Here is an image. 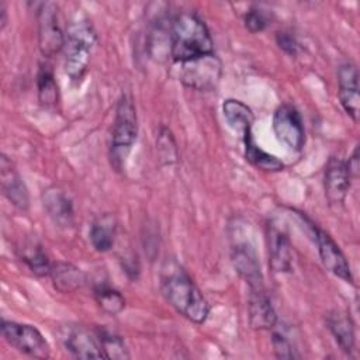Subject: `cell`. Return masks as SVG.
<instances>
[{"mask_svg":"<svg viewBox=\"0 0 360 360\" xmlns=\"http://www.w3.org/2000/svg\"><path fill=\"white\" fill-rule=\"evenodd\" d=\"M160 290L180 315L198 325L205 322L210 305L193 278L176 262H166L162 267Z\"/></svg>","mask_w":360,"mask_h":360,"instance_id":"1","label":"cell"},{"mask_svg":"<svg viewBox=\"0 0 360 360\" xmlns=\"http://www.w3.org/2000/svg\"><path fill=\"white\" fill-rule=\"evenodd\" d=\"M214 53V42L205 22L194 13L183 11L170 24V56L174 63Z\"/></svg>","mask_w":360,"mask_h":360,"instance_id":"2","label":"cell"},{"mask_svg":"<svg viewBox=\"0 0 360 360\" xmlns=\"http://www.w3.org/2000/svg\"><path fill=\"white\" fill-rule=\"evenodd\" d=\"M97 44V34L91 21L76 14L66 27L65 34V73L72 83H80L84 77L91 52Z\"/></svg>","mask_w":360,"mask_h":360,"instance_id":"3","label":"cell"},{"mask_svg":"<svg viewBox=\"0 0 360 360\" xmlns=\"http://www.w3.org/2000/svg\"><path fill=\"white\" fill-rule=\"evenodd\" d=\"M138 136V117L136 110L129 94H122L117 103L115 118L111 131L110 142V162L111 166L120 172L132 150Z\"/></svg>","mask_w":360,"mask_h":360,"instance_id":"4","label":"cell"},{"mask_svg":"<svg viewBox=\"0 0 360 360\" xmlns=\"http://www.w3.org/2000/svg\"><path fill=\"white\" fill-rule=\"evenodd\" d=\"M177 65V79L186 87L208 91L217 87L222 75V63L215 53H210Z\"/></svg>","mask_w":360,"mask_h":360,"instance_id":"5","label":"cell"},{"mask_svg":"<svg viewBox=\"0 0 360 360\" xmlns=\"http://www.w3.org/2000/svg\"><path fill=\"white\" fill-rule=\"evenodd\" d=\"M0 329L4 340L18 352L35 359L51 357L48 340L34 325L1 319Z\"/></svg>","mask_w":360,"mask_h":360,"instance_id":"6","label":"cell"},{"mask_svg":"<svg viewBox=\"0 0 360 360\" xmlns=\"http://www.w3.org/2000/svg\"><path fill=\"white\" fill-rule=\"evenodd\" d=\"M37 20L39 51L44 56L52 58L65 46V34L59 25L58 6L52 1L41 3Z\"/></svg>","mask_w":360,"mask_h":360,"instance_id":"7","label":"cell"},{"mask_svg":"<svg viewBox=\"0 0 360 360\" xmlns=\"http://www.w3.org/2000/svg\"><path fill=\"white\" fill-rule=\"evenodd\" d=\"M276 138L291 150H301L305 142L304 122L300 111L291 104H281L273 114Z\"/></svg>","mask_w":360,"mask_h":360,"instance_id":"8","label":"cell"},{"mask_svg":"<svg viewBox=\"0 0 360 360\" xmlns=\"http://www.w3.org/2000/svg\"><path fill=\"white\" fill-rule=\"evenodd\" d=\"M352 173L347 166V160L340 158H330L325 167L323 187L325 195L330 205L342 207L352 183Z\"/></svg>","mask_w":360,"mask_h":360,"instance_id":"9","label":"cell"},{"mask_svg":"<svg viewBox=\"0 0 360 360\" xmlns=\"http://www.w3.org/2000/svg\"><path fill=\"white\" fill-rule=\"evenodd\" d=\"M312 228H314L315 242L318 246V253L322 260V264L326 267V270H329L332 274L342 278L343 281L353 283V274H352L350 266L346 260V256L338 246V243L325 231L316 228L315 225H312Z\"/></svg>","mask_w":360,"mask_h":360,"instance_id":"10","label":"cell"},{"mask_svg":"<svg viewBox=\"0 0 360 360\" xmlns=\"http://www.w3.org/2000/svg\"><path fill=\"white\" fill-rule=\"evenodd\" d=\"M65 349L77 359H104V353L97 333L90 332L86 326H68L62 333Z\"/></svg>","mask_w":360,"mask_h":360,"instance_id":"11","label":"cell"},{"mask_svg":"<svg viewBox=\"0 0 360 360\" xmlns=\"http://www.w3.org/2000/svg\"><path fill=\"white\" fill-rule=\"evenodd\" d=\"M231 257L236 273L245 280L249 288L264 287L257 253L249 240L233 243L231 249Z\"/></svg>","mask_w":360,"mask_h":360,"instance_id":"12","label":"cell"},{"mask_svg":"<svg viewBox=\"0 0 360 360\" xmlns=\"http://www.w3.org/2000/svg\"><path fill=\"white\" fill-rule=\"evenodd\" d=\"M0 186L3 195L18 210L27 211L30 207L28 188L15 169L11 159L6 155L0 158Z\"/></svg>","mask_w":360,"mask_h":360,"instance_id":"13","label":"cell"},{"mask_svg":"<svg viewBox=\"0 0 360 360\" xmlns=\"http://www.w3.org/2000/svg\"><path fill=\"white\" fill-rule=\"evenodd\" d=\"M269 264L276 273L292 270V246L288 235L274 224L267 225L266 232Z\"/></svg>","mask_w":360,"mask_h":360,"instance_id":"14","label":"cell"},{"mask_svg":"<svg viewBox=\"0 0 360 360\" xmlns=\"http://www.w3.org/2000/svg\"><path fill=\"white\" fill-rule=\"evenodd\" d=\"M338 96L346 114L359 120V72L354 63L345 62L338 69Z\"/></svg>","mask_w":360,"mask_h":360,"instance_id":"15","label":"cell"},{"mask_svg":"<svg viewBox=\"0 0 360 360\" xmlns=\"http://www.w3.org/2000/svg\"><path fill=\"white\" fill-rule=\"evenodd\" d=\"M249 323L255 329H273L277 323V315L264 287L249 288L248 295Z\"/></svg>","mask_w":360,"mask_h":360,"instance_id":"16","label":"cell"},{"mask_svg":"<svg viewBox=\"0 0 360 360\" xmlns=\"http://www.w3.org/2000/svg\"><path fill=\"white\" fill-rule=\"evenodd\" d=\"M44 208L51 219L62 228L73 225L75 211L70 198L58 187H48L42 193Z\"/></svg>","mask_w":360,"mask_h":360,"instance_id":"17","label":"cell"},{"mask_svg":"<svg viewBox=\"0 0 360 360\" xmlns=\"http://www.w3.org/2000/svg\"><path fill=\"white\" fill-rule=\"evenodd\" d=\"M49 277L52 280L53 287L63 294L75 292L76 290L82 288L86 281L84 273L79 267L68 262L52 263Z\"/></svg>","mask_w":360,"mask_h":360,"instance_id":"18","label":"cell"},{"mask_svg":"<svg viewBox=\"0 0 360 360\" xmlns=\"http://www.w3.org/2000/svg\"><path fill=\"white\" fill-rule=\"evenodd\" d=\"M326 323L339 347L345 353L350 354L354 350V345H356L354 325L350 315L338 309L332 311L326 318Z\"/></svg>","mask_w":360,"mask_h":360,"instance_id":"19","label":"cell"},{"mask_svg":"<svg viewBox=\"0 0 360 360\" xmlns=\"http://www.w3.org/2000/svg\"><path fill=\"white\" fill-rule=\"evenodd\" d=\"M90 240L93 248L100 252H108L115 243L117 222L111 214H103L97 217L90 226Z\"/></svg>","mask_w":360,"mask_h":360,"instance_id":"20","label":"cell"},{"mask_svg":"<svg viewBox=\"0 0 360 360\" xmlns=\"http://www.w3.org/2000/svg\"><path fill=\"white\" fill-rule=\"evenodd\" d=\"M222 114L228 125L240 136L252 131L253 121H255L253 112L240 100H235V98L225 100L222 103Z\"/></svg>","mask_w":360,"mask_h":360,"instance_id":"21","label":"cell"},{"mask_svg":"<svg viewBox=\"0 0 360 360\" xmlns=\"http://www.w3.org/2000/svg\"><path fill=\"white\" fill-rule=\"evenodd\" d=\"M18 256L25 263V266L38 277L49 276L52 263L48 259L41 243L35 240H25L18 248Z\"/></svg>","mask_w":360,"mask_h":360,"instance_id":"22","label":"cell"},{"mask_svg":"<svg viewBox=\"0 0 360 360\" xmlns=\"http://www.w3.org/2000/svg\"><path fill=\"white\" fill-rule=\"evenodd\" d=\"M242 139L245 145V158L250 165L266 172H280L284 169V163L280 159L264 152L260 146L256 145L252 131L246 132Z\"/></svg>","mask_w":360,"mask_h":360,"instance_id":"23","label":"cell"},{"mask_svg":"<svg viewBox=\"0 0 360 360\" xmlns=\"http://www.w3.org/2000/svg\"><path fill=\"white\" fill-rule=\"evenodd\" d=\"M37 90L41 105L51 108L58 104L59 89L51 66L41 65L37 75Z\"/></svg>","mask_w":360,"mask_h":360,"instance_id":"24","label":"cell"},{"mask_svg":"<svg viewBox=\"0 0 360 360\" xmlns=\"http://www.w3.org/2000/svg\"><path fill=\"white\" fill-rule=\"evenodd\" d=\"M94 298L103 312L108 315H118L125 308L124 295L110 287L108 284H98L94 287Z\"/></svg>","mask_w":360,"mask_h":360,"instance_id":"25","label":"cell"},{"mask_svg":"<svg viewBox=\"0 0 360 360\" xmlns=\"http://www.w3.org/2000/svg\"><path fill=\"white\" fill-rule=\"evenodd\" d=\"M96 333L98 336V340L104 353V359H112V360L129 359L128 349L121 336L104 328L98 329Z\"/></svg>","mask_w":360,"mask_h":360,"instance_id":"26","label":"cell"},{"mask_svg":"<svg viewBox=\"0 0 360 360\" xmlns=\"http://www.w3.org/2000/svg\"><path fill=\"white\" fill-rule=\"evenodd\" d=\"M156 149L159 153V159L163 165H172L177 160L179 152L176 146V141L173 138L172 131L167 127H160L158 138H156Z\"/></svg>","mask_w":360,"mask_h":360,"instance_id":"27","label":"cell"},{"mask_svg":"<svg viewBox=\"0 0 360 360\" xmlns=\"http://www.w3.org/2000/svg\"><path fill=\"white\" fill-rule=\"evenodd\" d=\"M243 22L248 31L256 34L266 30V27L269 25V17L264 13V10H262L260 7H252L246 11L243 17Z\"/></svg>","mask_w":360,"mask_h":360,"instance_id":"28","label":"cell"},{"mask_svg":"<svg viewBox=\"0 0 360 360\" xmlns=\"http://www.w3.org/2000/svg\"><path fill=\"white\" fill-rule=\"evenodd\" d=\"M271 346H273L274 354L278 359H295L297 357L290 339L281 332H273Z\"/></svg>","mask_w":360,"mask_h":360,"instance_id":"29","label":"cell"},{"mask_svg":"<svg viewBox=\"0 0 360 360\" xmlns=\"http://www.w3.org/2000/svg\"><path fill=\"white\" fill-rule=\"evenodd\" d=\"M276 41L277 45L280 46V49H283L285 53L295 56L298 53V41L295 38V35L290 31H278L276 35Z\"/></svg>","mask_w":360,"mask_h":360,"instance_id":"30","label":"cell"},{"mask_svg":"<svg viewBox=\"0 0 360 360\" xmlns=\"http://www.w3.org/2000/svg\"><path fill=\"white\" fill-rule=\"evenodd\" d=\"M347 166H349V170L352 173V177H357L359 174V149L354 148L353 150V155L349 158L347 160Z\"/></svg>","mask_w":360,"mask_h":360,"instance_id":"31","label":"cell"},{"mask_svg":"<svg viewBox=\"0 0 360 360\" xmlns=\"http://www.w3.org/2000/svg\"><path fill=\"white\" fill-rule=\"evenodd\" d=\"M7 24V8H6V4L1 1L0 3V28L3 30Z\"/></svg>","mask_w":360,"mask_h":360,"instance_id":"32","label":"cell"}]
</instances>
